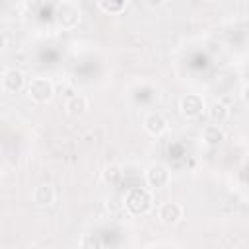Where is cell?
I'll list each match as a JSON object with an SVG mask.
<instances>
[{"label":"cell","mask_w":249,"mask_h":249,"mask_svg":"<svg viewBox=\"0 0 249 249\" xmlns=\"http://www.w3.org/2000/svg\"><path fill=\"white\" fill-rule=\"evenodd\" d=\"M123 206L130 216H144L152 208V195L148 189L142 187H132L124 193Z\"/></svg>","instance_id":"6da1fadb"},{"label":"cell","mask_w":249,"mask_h":249,"mask_svg":"<svg viewBox=\"0 0 249 249\" xmlns=\"http://www.w3.org/2000/svg\"><path fill=\"white\" fill-rule=\"evenodd\" d=\"M27 93L35 103H49L54 95V86L49 78H33L27 84Z\"/></svg>","instance_id":"7a4b0ae2"},{"label":"cell","mask_w":249,"mask_h":249,"mask_svg":"<svg viewBox=\"0 0 249 249\" xmlns=\"http://www.w3.org/2000/svg\"><path fill=\"white\" fill-rule=\"evenodd\" d=\"M169 181H171V173H169L167 165H163L160 161L148 165V169H146V183H148V187L163 189V187L169 185Z\"/></svg>","instance_id":"3957f363"},{"label":"cell","mask_w":249,"mask_h":249,"mask_svg":"<svg viewBox=\"0 0 249 249\" xmlns=\"http://www.w3.org/2000/svg\"><path fill=\"white\" fill-rule=\"evenodd\" d=\"M179 109H181V115L185 119H196L204 111V99L198 93H187L181 97Z\"/></svg>","instance_id":"277c9868"},{"label":"cell","mask_w":249,"mask_h":249,"mask_svg":"<svg viewBox=\"0 0 249 249\" xmlns=\"http://www.w3.org/2000/svg\"><path fill=\"white\" fill-rule=\"evenodd\" d=\"M158 218L165 226H175L183 218V206L179 202H163L158 208Z\"/></svg>","instance_id":"5b68a950"},{"label":"cell","mask_w":249,"mask_h":249,"mask_svg":"<svg viewBox=\"0 0 249 249\" xmlns=\"http://www.w3.org/2000/svg\"><path fill=\"white\" fill-rule=\"evenodd\" d=\"M25 88V76L21 70H16V68H10L4 72L2 76V89L8 91V93H18Z\"/></svg>","instance_id":"8992f818"},{"label":"cell","mask_w":249,"mask_h":249,"mask_svg":"<svg viewBox=\"0 0 249 249\" xmlns=\"http://www.w3.org/2000/svg\"><path fill=\"white\" fill-rule=\"evenodd\" d=\"M56 18H58V23H60L64 29H74V27H78V23H80V19H82L80 10H78L76 6H72V4H62L60 10H58V14H56Z\"/></svg>","instance_id":"52a82bcc"},{"label":"cell","mask_w":249,"mask_h":249,"mask_svg":"<svg viewBox=\"0 0 249 249\" xmlns=\"http://www.w3.org/2000/svg\"><path fill=\"white\" fill-rule=\"evenodd\" d=\"M144 130L150 134V136H161L165 130H167V121L161 113H148L144 117Z\"/></svg>","instance_id":"ba28073f"},{"label":"cell","mask_w":249,"mask_h":249,"mask_svg":"<svg viewBox=\"0 0 249 249\" xmlns=\"http://www.w3.org/2000/svg\"><path fill=\"white\" fill-rule=\"evenodd\" d=\"M54 198H56V193L51 183H41L33 191V202L39 206H51L54 202Z\"/></svg>","instance_id":"9c48e42d"},{"label":"cell","mask_w":249,"mask_h":249,"mask_svg":"<svg viewBox=\"0 0 249 249\" xmlns=\"http://www.w3.org/2000/svg\"><path fill=\"white\" fill-rule=\"evenodd\" d=\"M64 109H66V113H68L70 117H82V115L88 111V99H86V95H82V93L70 95Z\"/></svg>","instance_id":"30bf717a"},{"label":"cell","mask_w":249,"mask_h":249,"mask_svg":"<svg viewBox=\"0 0 249 249\" xmlns=\"http://www.w3.org/2000/svg\"><path fill=\"white\" fill-rule=\"evenodd\" d=\"M202 140L206 146L210 148H218L224 142V130L220 128V124H208L202 130Z\"/></svg>","instance_id":"8fae6325"},{"label":"cell","mask_w":249,"mask_h":249,"mask_svg":"<svg viewBox=\"0 0 249 249\" xmlns=\"http://www.w3.org/2000/svg\"><path fill=\"white\" fill-rule=\"evenodd\" d=\"M228 117H230V109H228L222 101H216V103L210 105V109H208V119L212 121V124H222V123L228 121Z\"/></svg>","instance_id":"7c38bea8"},{"label":"cell","mask_w":249,"mask_h":249,"mask_svg":"<svg viewBox=\"0 0 249 249\" xmlns=\"http://www.w3.org/2000/svg\"><path fill=\"white\" fill-rule=\"evenodd\" d=\"M97 4L105 14H121L126 6V0H97Z\"/></svg>","instance_id":"4fadbf2b"},{"label":"cell","mask_w":249,"mask_h":249,"mask_svg":"<svg viewBox=\"0 0 249 249\" xmlns=\"http://www.w3.org/2000/svg\"><path fill=\"white\" fill-rule=\"evenodd\" d=\"M121 179H123V171L119 165H107L103 169V181L107 185H117Z\"/></svg>","instance_id":"5bb4252c"},{"label":"cell","mask_w":249,"mask_h":249,"mask_svg":"<svg viewBox=\"0 0 249 249\" xmlns=\"http://www.w3.org/2000/svg\"><path fill=\"white\" fill-rule=\"evenodd\" d=\"M163 2H165V0H146V4H148L150 8H160Z\"/></svg>","instance_id":"9a60e30c"},{"label":"cell","mask_w":249,"mask_h":249,"mask_svg":"<svg viewBox=\"0 0 249 249\" xmlns=\"http://www.w3.org/2000/svg\"><path fill=\"white\" fill-rule=\"evenodd\" d=\"M4 47H6V39H4V35L0 33V51H2Z\"/></svg>","instance_id":"2e32d148"},{"label":"cell","mask_w":249,"mask_h":249,"mask_svg":"<svg viewBox=\"0 0 249 249\" xmlns=\"http://www.w3.org/2000/svg\"><path fill=\"white\" fill-rule=\"evenodd\" d=\"M0 154H2V142H0Z\"/></svg>","instance_id":"e0dca14e"},{"label":"cell","mask_w":249,"mask_h":249,"mask_svg":"<svg viewBox=\"0 0 249 249\" xmlns=\"http://www.w3.org/2000/svg\"><path fill=\"white\" fill-rule=\"evenodd\" d=\"M0 177H2V171H0Z\"/></svg>","instance_id":"ac0fdd59"}]
</instances>
